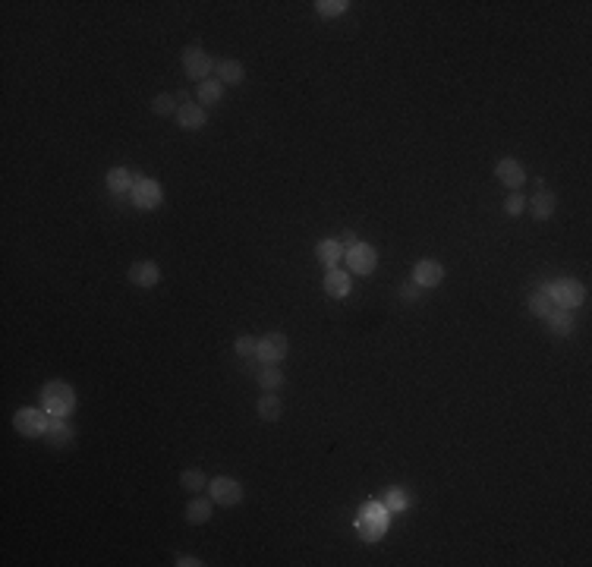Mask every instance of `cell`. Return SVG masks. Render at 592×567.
Segmentation results:
<instances>
[{"label":"cell","mask_w":592,"mask_h":567,"mask_svg":"<svg viewBox=\"0 0 592 567\" xmlns=\"http://www.w3.org/2000/svg\"><path fill=\"white\" fill-rule=\"evenodd\" d=\"M152 110L158 117H171V114H177V98H173L171 92H161V95H154L152 98Z\"/></svg>","instance_id":"obj_26"},{"label":"cell","mask_w":592,"mask_h":567,"mask_svg":"<svg viewBox=\"0 0 592 567\" xmlns=\"http://www.w3.org/2000/svg\"><path fill=\"white\" fill-rule=\"evenodd\" d=\"M180 486L186 488V492H193V495H199L202 488H208V479H205V473L195 466V470H183L180 473Z\"/></svg>","instance_id":"obj_25"},{"label":"cell","mask_w":592,"mask_h":567,"mask_svg":"<svg viewBox=\"0 0 592 567\" xmlns=\"http://www.w3.org/2000/svg\"><path fill=\"white\" fill-rule=\"evenodd\" d=\"M47 423H51L47 410H35V407H23V410H16V416H13V429H16L19 435H25V438L45 435Z\"/></svg>","instance_id":"obj_3"},{"label":"cell","mask_w":592,"mask_h":567,"mask_svg":"<svg viewBox=\"0 0 592 567\" xmlns=\"http://www.w3.org/2000/svg\"><path fill=\"white\" fill-rule=\"evenodd\" d=\"M237 353L243 356V360H252V356H256V347H258V340H252L249 334H243V338H237Z\"/></svg>","instance_id":"obj_29"},{"label":"cell","mask_w":592,"mask_h":567,"mask_svg":"<svg viewBox=\"0 0 592 567\" xmlns=\"http://www.w3.org/2000/svg\"><path fill=\"white\" fill-rule=\"evenodd\" d=\"M45 435L54 447H67V445H73V425L67 423V416H51Z\"/></svg>","instance_id":"obj_14"},{"label":"cell","mask_w":592,"mask_h":567,"mask_svg":"<svg viewBox=\"0 0 592 567\" xmlns=\"http://www.w3.org/2000/svg\"><path fill=\"white\" fill-rule=\"evenodd\" d=\"M545 321H548V328H552V334H558V338H567V334L574 331V325H576L574 309H552Z\"/></svg>","instance_id":"obj_16"},{"label":"cell","mask_w":592,"mask_h":567,"mask_svg":"<svg viewBox=\"0 0 592 567\" xmlns=\"http://www.w3.org/2000/svg\"><path fill=\"white\" fill-rule=\"evenodd\" d=\"M382 508H363V517H359V529H363V539H378L382 533Z\"/></svg>","instance_id":"obj_19"},{"label":"cell","mask_w":592,"mask_h":567,"mask_svg":"<svg viewBox=\"0 0 592 567\" xmlns=\"http://www.w3.org/2000/svg\"><path fill=\"white\" fill-rule=\"evenodd\" d=\"M419 290H422V287L410 281V284H406V287H400V299H406V303H413V299L419 297Z\"/></svg>","instance_id":"obj_32"},{"label":"cell","mask_w":592,"mask_h":567,"mask_svg":"<svg viewBox=\"0 0 592 567\" xmlns=\"http://www.w3.org/2000/svg\"><path fill=\"white\" fill-rule=\"evenodd\" d=\"M542 183H545V180H539V186H535L533 199H526V208H530V214H533L535 221H548V218L554 214V205H558L554 193H552V189H545Z\"/></svg>","instance_id":"obj_9"},{"label":"cell","mask_w":592,"mask_h":567,"mask_svg":"<svg viewBox=\"0 0 592 567\" xmlns=\"http://www.w3.org/2000/svg\"><path fill=\"white\" fill-rule=\"evenodd\" d=\"M444 281V265L438 262H432V258H422V262H416V268H413V284H419V287H438Z\"/></svg>","instance_id":"obj_11"},{"label":"cell","mask_w":592,"mask_h":567,"mask_svg":"<svg viewBox=\"0 0 592 567\" xmlns=\"http://www.w3.org/2000/svg\"><path fill=\"white\" fill-rule=\"evenodd\" d=\"M319 6V13L321 16H341V13H347V4H343V0H325V4H315Z\"/></svg>","instance_id":"obj_30"},{"label":"cell","mask_w":592,"mask_h":567,"mask_svg":"<svg viewBox=\"0 0 592 567\" xmlns=\"http://www.w3.org/2000/svg\"><path fill=\"white\" fill-rule=\"evenodd\" d=\"M526 306H530V312L535 315V319H548V312L554 309V299L548 297V290L542 287V290H533V293H530Z\"/></svg>","instance_id":"obj_20"},{"label":"cell","mask_w":592,"mask_h":567,"mask_svg":"<svg viewBox=\"0 0 592 567\" xmlns=\"http://www.w3.org/2000/svg\"><path fill=\"white\" fill-rule=\"evenodd\" d=\"M177 564H180V567H193V564L199 567L202 561H199V558H193V555H180V558H177Z\"/></svg>","instance_id":"obj_33"},{"label":"cell","mask_w":592,"mask_h":567,"mask_svg":"<svg viewBox=\"0 0 592 567\" xmlns=\"http://www.w3.org/2000/svg\"><path fill=\"white\" fill-rule=\"evenodd\" d=\"M284 356H287V338L280 331H271V334H265V338L258 340L256 360H262L265 366H278Z\"/></svg>","instance_id":"obj_7"},{"label":"cell","mask_w":592,"mask_h":567,"mask_svg":"<svg viewBox=\"0 0 592 567\" xmlns=\"http://www.w3.org/2000/svg\"><path fill=\"white\" fill-rule=\"evenodd\" d=\"M132 180H136V177H132V173L126 171V167H110V171H108V189H110L114 195L130 193V189H132Z\"/></svg>","instance_id":"obj_22"},{"label":"cell","mask_w":592,"mask_h":567,"mask_svg":"<svg viewBox=\"0 0 592 567\" xmlns=\"http://www.w3.org/2000/svg\"><path fill=\"white\" fill-rule=\"evenodd\" d=\"M211 57L202 47H195V45H189L186 51H183V69H186V76L189 79H199V82H205L208 79V73H211Z\"/></svg>","instance_id":"obj_8"},{"label":"cell","mask_w":592,"mask_h":567,"mask_svg":"<svg viewBox=\"0 0 592 567\" xmlns=\"http://www.w3.org/2000/svg\"><path fill=\"white\" fill-rule=\"evenodd\" d=\"M161 281V268L154 262H132L130 265V284L132 287H154Z\"/></svg>","instance_id":"obj_12"},{"label":"cell","mask_w":592,"mask_h":567,"mask_svg":"<svg viewBox=\"0 0 592 567\" xmlns=\"http://www.w3.org/2000/svg\"><path fill=\"white\" fill-rule=\"evenodd\" d=\"M41 410H47V416H69L76 410V391L67 382H47L41 388Z\"/></svg>","instance_id":"obj_1"},{"label":"cell","mask_w":592,"mask_h":567,"mask_svg":"<svg viewBox=\"0 0 592 567\" xmlns=\"http://www.w3.org/2000/svg\"><path fill=\"white\" fill-rule=\"evenodd\" d=\"M258 384H262L265 391H278L280 384H284V372H280L278 366H265L262 372H258Z\"/></svg>","instance_id":"obj_27"},{"label":"cell","mask_w":592,"mask_h":567,"mask_svg":"<svg viewBox=\"0 0 592 567\" xmlns=\"http://www.w3.org/2000/svg\"><path fill=\"white\" fill-rule=\"evenodd\" d=\"M221 95H224V82H221V79H205V82H199V104H202V108H208V104L221 101Z\"/></svg>","instance_id":"obj_24"},{"label":"cell","mask_w":592,"mask_h":567,"mask_svg":"<svg viewBox=\"0 0 592 567\" xmlns=\"http://www.w3.org/2000/svg\"><path fill=\"white\" fill-rule=\"evenodd\" d=\"M208 495L215 504H224V508H234V504L243 501V486L230 476H217V479L208 482Z\"/></svg>","instance_id":"obj_4"},{"label":"cell","mask_w":592,"mask_h":567,"mask_svg":"<svg viewBox=\"0 0 592 567\" xmlns=\"http://www.w3.org/2000/svg\"><path fill=\"white\" fill-rule=\"evenodd\" d=\"M280 413H284V403H280V397L274 394V391H265V397L258 401V419H265V423H278Z\"/></svg>","instance_id":"obj_18"},{"label":"cell","mask_w":592,"mask_h":567,"mask_svg":"<svg viewBox=\"0 0 592 567\" xmlns=\"http://www.w3.org/2000/svg\"><path fill=\"white\" fill-rule=\"evenodd\" d=\"M548 297L554 299V306L558 309H576V306L586 299V290H583L580 281H570V277H558V281H552L545 287Z\"/></svg>","instance_id":"obj_2"},{"label":"cell","mask_w":592,"mask_h":567,"mask_svg":"<svg viewBox=\"0 0 592 567\" xmlns=\"http://www.w3.org/2000/svg\"><path fill=\"white\" fill-rule=\"evenodd\" d=\"M404 504H406V498H404L400 492H391V495L385 498V508H387V510H404Z\"/></svg>","instance_id":"obj_31"},{"label":"cell","mask_w":592,"mask_h":567,"mask_svg":"<svg viewBox=\"0 0 592 567\" xmlns=\"http://www.w3.org/2000/svg\"><path fill=\"white\" fill-rule=\"evenodd\" d=\"M495 177H498V183H504L507 189H513V193H517V189L526 183V171H523V164H520V161H513V158L498 161Z\"/></svg>","instance_id":"obj_10"},{"label":"cell","mask_w":592,"mask_h":567,"mask_svg":"<svg viewBox=\"0 0 592 567\" xmlns=\"http://www.w3.org/2000/svg\"><path fill=\"white\" fill-rule=\"evenodd\" d=\"M350 290H353V281H350L347 271L331 268L328 275H325V293H328V297L343 299V297H350Z\"/></svg>","instance_id":"obj_13"},{"label":"cell","mask_w":592,"mask_h":567,"mask_svg":"<svg viewBox=\"0 0 592 567\" xmlns=\"http://www.w3.org/2000/svg\"><path fill=\"white\" fill-rule=\"evenodd\" d=\"M356 243H359V240H356V234H350V230H347V234H343V240H341V246H343V249H353Z\"/></svg>","instance_id":"obj_34"},{"label":"cell","mask_w":592,"mask_h":567,"mask_svg":"<svg viewBox=\"0 0 592 567\" xmlns=\"http://www.w3.org/2000/svg\"><path fill=\"white\" fill-rule=\"evenodd\" d=\"M177 120H180V126H186V130H202V126L208 123V114H205L202 104L189 101V104H183V108L177 110Z\"/></svg>","instance_id":"obj_15"},{"label":"cell","mask_w":592,"mask_h":567,"mask_svg":"<svg viewBox=\"0 0 592 567\" xmlns=\"http://www.w3.org/2000/svg\"><path fill=\"white\" fill-rule=\"evenodd\" d=\"M526 212V195L523 193H511L504 199V214H511V218H520V214Z\"/></svg>","instance_id":"obj_28"},{"label":"cell","mask_w":592,"mask_h":567,"mask_svg":"<svg viewBox=\"0 0 592 567\" xmlns=\"http://www.w3.org/2000/svg\"><path fill=\"white\" fill-rule=\"evenodd\" d=\"M315 256H319V262L325 265V268H337L341 265V258H343V246L337 240H321L319 246H315Z\"/></svg>","instance_id":"obj_17"},{"label":"cell","mask_w":592,"mask_h":567,"mask_svg":"<svg viewBox=\"0 0 592 567\" xmlns=\"http://www.w3.org/2000/svg\"><path fill=\"white\" fill-rule=\"evenodd\" d=\"M347 268L353 275H372L378 268V252L369 243H356L353 249H347Z\"/></svg>","instance_id":"obj_6"},{"label":"cell","mask_w":592,"mask_h":567,"mask_svg":"<svg viewBox=\"0 0 592 567\" xmlns=\"http://www.w3.org/2000/svg\"><path fill=\"white\" fill-rule=\"evenodd\" d=\"M208 517H211V501L208 498H193L186 504V523L199 527V523H208Z\"/></svg>","instance_id":"obj_23"},{"label":"cell","mask_w":592,"mask_h":567,"mask_svg":"<svg viewBox=\"0 0 592 567\" xmlns=\"http://www.w3.org/2000/svg\"><path fill=\"white\" fill-rule=\"evenodd\" d=\"M130 193H132L136 208H142V212H152V208L161 205V186H158V180H152V177H136Z\"/></svg>","instance_id":"obj_5"},{"label":"cell","mask_w":592,"mask_h":567,"mask_svg":"<svg viewBox=\"0 0 592 567\" xmlns=\"http://www.w3.org/2000/svg\"><path fill=\"white\" fill-rule=\"evenodd\" d=\"M217 79L224 82V86H239V82L246 79V69L239 60H221V67H217Z\"/></svg>","instance_id":"obj_21"}]
</instances>
